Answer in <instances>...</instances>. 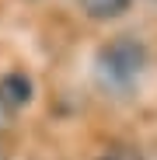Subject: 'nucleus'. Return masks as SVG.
Wrapping results in <instances>:
<instances>
[{"label":"nucleus","mask_w":157,"mask_h":160,"mask_svg":"<svg viewBox=\"0 0 157 160\" xmlns=\"http://www.w3.org/2000/svg\"><path fill=\"white\" fill-rule=\"evenodd\" d=\"M147 66V49L136 38H115L98 52V80L112 91H129Z\"/></svg>","instance_id":"nucleus-1"},{"label":"nucleus","mask_w":157,"mask_h":160,"mask_svg":"<svg viewBox=\"0 0 157 160\" xmlns=\"http://www.w3.org/2000/svg\"><path fill=\"white\" fill-rule=\"evenodd\" d=\"M0 91H4V101L11 104V112H18L32 101V80L24 73H4L0 77Z\"/></svg>","instance_id":"nucleus-2"},{"label":"nucleus","mask_w":157,"mask_h":160,"mask_svg":"<svg viewBox=\"0 0 157 160\" xmlns=\"http://www.w3.org/2000/svg\"><path fill=\"white\" fill-rule=\"evenodd\" d=\"M91 18H115L129 7V0H81Z\"/></svg>","instance_id":"nucleus-3"},{"label":"nucleus","mask_w":157,"mask_h":160,"mask_svg":"<svg viewBox=\"0 0 157 160\" xmlns=\"http://www.w3.org/2000/svg\"><path fill=\"white\" fill-rule=\"evenodd\" d=\"M101 160H143V157H140L136 146H129V143H115V146H108V150L101 153Z\"/></svg>","instance_id":"nucleus-4"},{"label":"nucleus","mask_w":157,"mask_h":160,"mask_svg":"<svg viewBox=\"0 0 157 160\" xmlns=\"http://www.w3.org/2000/svg\"><path fill=\"white\" fill-rule=\"evenodd\" d=\"M11 118H14V112H11V104L4 101V91H0V129H4Z\"/></svg>","instance_id":"nucleus-5"}]
</instances>
